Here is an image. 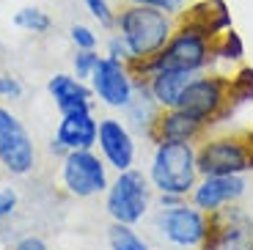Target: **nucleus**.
Instances as JSON below:
<instances>
[{
    "mask_svg": "<svg viewBox=\"0 0 253 250\" xmlns=\"http://www.w3.org/2000/svg\"><path fill=\"white\" fill-rule=\"evenodd\" d=\"M217 63L215 58V42L204 33L193 31L187 25H179L171 33L168 44L152 58H138V61L129 63L135 77H149L157 69H182V72H193V75H201V72H212V66Z\"/></svg>",
    "mask_w": 253,
    "mask_h": 250,
    "instance_id": "obj_1",
    "label": "nucleus"
},
{
    "mask_svg": "<svg viewBox=\"0 0 253 250\" xmlns=\"http://www.w3.org/2000/svg\"><path fill=\"white\" fill-rule=\"evenodd\" d=\"M113 28L116 33L126 39L129 50L135 52V61H138V58H152L163 50L171 33L176 31V19L160 8L126 3L121 11H116Z\"/></svg>",
    "mask_w": 253,
    "mask_h": 250,
    "instance_id": "obj_2",
    "label": "nucleus"
},
{
    "mask_svg": "<svg viewBox=\"0 0 253 250\" xmlns=\"http://www.w3.org/2000/svg\"><path fill=\"white\" fill-rule=\"evenodd\" d=\"M196 146L198 143H173V140L154 143L149 160V181L154 193H176L187 198L196 181L201 179Z\"/></svg>",
    "mask_w": 253,
    "mask_h": 250,
    "instance_id": "obj_3",
    "label": "nucleus"
},
{
    "mask_svg": "<svg viewBox=\"0 0 253 250\" xmlns=\"http://www.w3.org/2000/svg\"><path fill=\"white\" fill-rule=\"evenodd\" d=\"M154 204V187L149 181V173L138 168L121 170L116 179H110V187L105 190V212L113 223L138 225L149 217Z\"/></svg>",
    "mask_w": 253,
    "mask_h": 250,
    "instance_id": "obj_4",
    "label": "nucleus"
},
{
    "mask_svg": "<svg viewBox=\"0 0 253 250\" xmlns=\"http://www.w3.org/2000/svg\"><path fill=\"white\" fill-rule=\"evenodd\" d=\"M179 107L190 113L196 121H201L207 129L223 124L228 116H234V110L228 107V75H223V72L196 75L184 88Z\"/></svg>",
    "mask_w": 253,
    "mask_h": 250,
    "instance_id": "obj_5",
    "label": "nucleus"
},
{
    "mask_svg": "<svg viewBox=\"0 0 253 250\" xmlns=\"http://www.w3.org/2000/svg\"><path fill=\"white\" fill-rule=\"evenodd\" d=\"M201 176H253V149L245 135H204L196 146Z\"/></svg>",
    "mask_w": 253,
    "mask_h": 250,
    "instance_id": "obj_6",
    "label": "nucleus"
},
{
    "mask_svg": "<svg viewBox=\"0 0 253 250\" xmlns=\"http://www.w3.org/2000/svg\"><path fill=\"white\" fill-rule=\"evenodd\" d=\"M152 228L163 242L179 250H201L209 237V214L196 209L190 201L171 209H157Z\"/></svg>",
    "mask_w": 253,
    "mask_h": 250,
    "instance_id": "obj_7",
    "label": "nucleus"
},
{
    "mask_svg": "<svg viewBox=\"0 0 253 250\" xmlns=\"http://www.w3.org/2000/svg\"><path fill=\"white\" fill-rule=\"evenodd\" d=\"M61 181L75 198H94L110 187L108 163L94 149L66 151L61 163Z\"/></svg>",
    "mask_w": 253,
    "mask_h": 250,
    "instance_id": "obj_8",
    "label": "nucleus"
},
{
    "mask_svg": "<svg viewBox=\"0 0 253 250\" xmlns=\"http://www.w3.org/2000/svg\"><path fill=\"white\" fill-rule=\"evenodd\" d=\"M253 187V176H201L190 190L187 201L204 214H215L231 204H242Z\"/></svg>",
    "mask_w": 253,
    "mask_h": 250,
    "instance_id": "obj_9",
    "label": "nucleus"
},
{
    "mask_svg": "<svg viewBox=\"0 0 253 250\" xmlns=\"http://www.w3.org/2000/svg\"><path fill=\"white\" fill-rule=\"evenodd\" d=\"M88 85H91V91H94L96 102H102V105L110 107V110H124V107L132 102L138 80H135L132 69H129L126 63L102 55L99 63H96V69H94V75H91V80H88Z\"/></svg>",
    "mask_w": 253,
    "mask_h": 250,
    "instance_id": "obj_10",
    "label": "nucleus"
},
{
    "mask_svg": "<svg viewBox=\"0 0 253 250\" xmlns=\"http://www.w3.org/2000/svg\"><path fill=\"white\" fill-rule=\"evenodd\" d=\"M0 165L11 176H28L36 165V149L28 129L3 105H0Z\"/></svg>",
    "mask_w": 253,
    "mask_h": 250,
    "instance_id": "obj_11",
    "label": "nucleus"
},
{
    "mask_svg": "<svg viewBox=\"0 0 253 250\" xmlns=\"http://www.w3.org/2000/svg\"><path fill=\"white\" fill-rule=\"evenodd\" d=\"M234 245H253V214L242 204L209 214V237L201 250H228Z\"/></svg>",
    "mask_w": 253,
    "mask_h": 250,
    "instance_id": "obj_12",
    "label": "nucleus"
},
{
    "mask_svg": "<svg viewBox=\"0 0 253 250\" xmlns=\"http://www.w3.org/2000/svg\"><path fill=\"white\" fill-rule=\"evenodd\" d=\"M102 160L113 168L116 173L135 168V157H138V140L135 132L124 124L121 119H99V135H96Z\"/></svg>",
    "mask_w": 253,
    "mask_h": 250,
    "instance_id": "obj_13",
    "label": "nucleus"
},
{
    "mask_svg": "<svg viewBox=\"0 0 253 250\" xmlns=\"http://www.w3.org/2000/svg\"><path fill=\"white\" fill-rule=\"evenodd\" d=\"M176 22L204 33L212 42H217V36H223L226 31L234 28V19H231V11H228L226 0H193L176 17Z\"/></svg>",
    "mask_w": 253,
    "mask_h": 250,
    "instance_id": "obj_14",
    "label": "nucleus"
},
{
    "mask_svg": "<svg viewBox=\"0 0 253 250\" xmlns=\"http://www.w3.org/2000/svg\"><path fill=\"white\" fill-rule=\"evenodd\" d=\"M47 94L52 96L55 107L61 110V116L66 113H94V91L85 80L75 75H55L47 83Z\"/></svg>",
    "mask_w": 253,
    "mask_h": 250,
    "instance_id": "obj_15",
    "label": "nucleus"
},
{
    "mask_svg": "<svg viewBox=\"0 0 253 250\" xmlns=\"http://www.w3.org/2000/svg\"><path fill=\"white\" fill-rule=\"evenodd\" d=\"M135 80H138V85H135L132 102L124 107V124L135 132V138H146L152 143L154 126H157V119H160V113H163V107L154 102V96H152V91H149L143 77H135Z\"/></svg>",
    "mask_w": 253,
    "mask_h": 250,
    "instance_id": "obj_16",
    "label": "nucleus"
},
{
    "mask_svg": "<svg viewBox=\"0 0 253 250\" xmlns=\"http://www.w3.org/2000/svg\"><path fill=\"white\" fill-rule=\"evenodd\" d=\"M207 126L201 121H196L190 113H184L182 107H168L160 113L157 126H154L152 146L160 140H173V143H201L207 135Z\"/></svg>",
    "mask_w": 253,
    "mask_h": 250,
    "instance_id": "obj_17",
    "label": "nucleus"
},
{
    "mask_svg": "<svg viewBox=\"0 0 253 250\" xmlns=\"http://www.w3.org/2000/svg\"><path fill=\"white\" fill-rule=\"evenodd\" d=\"M96 135H99V121L94 113H66L58 121L55 140L66 151L77 149H96Z\"/></svg>",
    "mask_w": 253,
    "mask_h": 250,
    "instance_id": "obj_18",
    "label": "nucleus"
},
{
    "mask_svg": "<svg viewBox=\"0 0 253 250\" xmlns=\"http://www.w3.org/2000/svg\"><path fill=\"white\" fill-rule=\"evenodd\" d=\"M193 77H196L193 72H182V69H157L149 77H143V80L149 85V91H152L154 102L163 110H168V107H179V99H182L184 88L190 85Z\"/></svg>",
    "mask_w": 253,
    "mask_h": 250,
    "instance_id": "obj_19",
    "label": "nucleus"
},
{
    "mask_svg": "<svg viewBox=\"0 0 253 250\" xmlns=\"http://www.w3.org/2000/svg\"><path fill=\"white\" fill-rule=\"evenodd\" d=\"M245 105H253V66H240L228 75V107L237 113Z\"/></svg>",
    "mask_w": 253,
    "mask_h": 250,
    "instance_id": "obj_20",
    "label": "nucleus"
},
{
    "mask_svg": "<svg viewBox=\"0 0 253 250\" xmlns=\"http://www.w3.org/2000/svg\"><path fill=\"white\" fill-rule=\"evenodd\" d=\"M108 245L110 250H152L149 242L135 231V225L126 223H113L108 228Z\"/></svg>",
    "mask_w": 253,
    "mask_h": 250,
    "instance_id": "obj_21",
    "label": "nucleus"
},
{
    "mask_svg": "<svg viewBox=\"0 0 253 250\" xmlns=\"http://www.w3.org/2000/svg\"><path fill=\"white\" fill-rule=\"evenodd\" d=\"M215 58L223 63H242L245 61V42H242V36L231 28V31H226L223 36H217L215 42Z\"/></svg>",
    "mask_w": 253,
    "mask_h": 250,
    "instance_id": "obj_22",
    "label": "nucleus"
},
{
    "mask_svg": "<svg viewBox=\"0 0 253 250\" xmlns=\"http://www.w3.org/2000/svg\"><path fill=\"white\" fill-rule=\"evenodd\" d=\"M14 25L22 28V31H28V33H47L52 28V19H50V14L42 11V8L25 6V8H19V11L14 14Z\"/></svg>",
    "mask_w": 253,
    "mask_h": 250,
    "instance_id": "obj_23",
    "label": "nucleus"
},
{
    "mask_svg": "<svg viewBox=\"0 0 253 250\" xmlns=\"http://www.w3.org/2000/svg\"><path fill=\"white\" fill-rule=\"evenodd\" d=\"M99 52L96 50H77L75 58H72V69H75V77H80V80L88 83L91 75H94L96 63H99Z\"/></svg>",
    "mask_w": 253,
    "mask_h": 250,
    "instance_id": "obj_24",
    "label": "nucleus"
},
{
    "mask_svg": "<svg viewBox=\"0 0 253 250\" xmlns=\"http://www.w3.org/2000/svg\"><path fill=\"white\" fill-rule=\"evenodd\" d=\"M105 55L113 58V61H121V63H129L135 61V52L129 50V44H126V39L121 36V33H113V36L108 39V47H105Z\"/></svg>",
    "mask_w": 253,
    "mask_h": 250,
    "instance_id": "obj_25",
    "label": "nucleus"
},
{
    "mask_svg": "<svg viewBox=\"0 0 253 250\" xmlns=\"http://www.w3.org/2000/svg\"><path fill=\"white\" fill-rule=\"evenodd\" d=\"M83 3H85V8L91 11V17H94L102 28H113L116 25V11L110 8L108 0H83Z\"/></svg>",
    "mask_w": 253,
    "mask_h": 250,
    "instance_id": "obj_26",
    "label": "nucleus"
},
{
    "mask_svg": "<svg viewBox=\"0 0 253 250\" xmlns=\"http://www.w3.org/2000/svg\"><path fill=\"white\" fill-rule=\"evenodd\" d=\"M69 39L77 50H96V33L91 31L88 25H72Z\"/></svg>",
    "mask_w": 253,
    "mask_h": 250,
    "instance_id": "obj_27",
    "label": "nucleus"
},
{
    "mask_svg": "<svg viewBox=\"0 0 253 250\" xmlns=\"http://www.w3.org/2000/svg\"><path fill=\"white\" fill-rule=\"evenodd\" d=\"M126 3H138V6H152V8H160V11L171 14L173 19L187 8V0H126Z\"/></svg>",
    "mask_w": 253,
    "mask_h": 250,
    "instance_id": "obj_28",
    "label": "nucleus"
},
{
    "mask_svg": "<svg viewBox=\"0 0 253 250\" xmlns=\"http://www.w3.org/2000/svg\"><path fill=\"white\" fill-rule=\"evenodd\" d=\"M22 91H25V88H22V83H19L17 77L0 72V96H3V99H19Z\"/></svg>",
    "mask_w": 253,
    "mask_h": 250,
    "instance_id": "obj_29",
    "label": "nucleus"
},
{
    "mask_svg": "<svg viewBox=\"0 0 253 250\" xmlns=\"http://www.w3.org/2000/svg\"><path fill=\"white\" fill-rule=\"evenodd\" d=\"M17 193L11 187H0V220L3 217H11L14 209H17Z\"/></svg>",
    "mask_w": 253,
    "mask_h": 250,
    "instance_id": "obj_30",
    "label": "nucleus"
},
{
    "mask_svg": "<svg viewBox=\"0 0 253 250\" xmlns=\"http://www.w3.org/2000/svg\"><path fill=\"white\" fill-rule=\"evenodd\" d=\"M184 195H176V193H154V207L157 209H171V207H179L184 204Z\"/></svg>",
    "mask_w": 253,
    "mask_h": 250,
    "instance_id": "obj_31",
    "label": "nucleus"
},
{
    "mask_svg": "<svg viewBox=\"0 0 253 250\" xmlns=\"http://www.w3.org/2000/svg\"><path fill=\"white\" fill-rule=\"evenodd\" d=\"M14 250H50V248H47L44 239H39V237H22L14 245Z\"/></svg>",
    "mask_w": 253,
    "mask_h": 250,
    "instance_id": "obj_32",
    "label": "nucleus"
},
{
    "mask_svg": "<svg viewBox=\"0 0 253 250\" xmlns=\"http://www.w3.org/2000/svg\"><path fill=\"white\" fill-rule=\"evenodd\" d=\"M245 140H248V146L253 149V129H248V132H245Z\"/></svg>",
    "mask_w": 253,
    "mask_h": 250,
    "instance_id": "obj_33",
    "label": "nucleus"
},
{
    "mask_svg": "<svg viewBox=\"0 0 253 250\" xmlns=\"http://www.w3.org/2000/svg\"><path fill=\"white\" fill-rule=\"evenodd\" d=\"M228 250H251V245H234V248H228Z\"/></svg>",
    "mask_w": 253,
    "mask_h": 250,
    "instance_id": "obj_34",
    "label": "nucleus"
},
{
    "mask_svg": "<svg viewBox=\"0 0 253 250\" xmlns=\"http://www.w3.org/2000/svg\"><path fill=\"white\" fill-rule=\"evenodd\" d=\"M251 250H253V245H251Z\"/></svg>",
    "mask_w": 253,
    "mask_h": 250,
    "instance_id": "obj_35",
    "label": "nucleus"
},
{
    "mask_svg": "<svg viewBox=\"0 0 253 250\" xmlns=\"http://www.w3.org/2000/svg\"><path fill=\"white\" fill-rule=\"evenodd\" d=\"M0 168H3V165H0Z\"/></svg>",
    "mask_w": 253,
    "mask_h": 250,
    "instance_id": "obj_36",
    "label": "nucleus"
}]
</instances>
